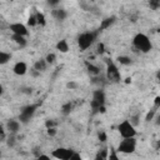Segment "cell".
Here are the masks:
<instances>
[{
	"mask_svg": "<svg viewBox=\"0 0 160 160\" xmlns=\"http://www.w3.org/2000/svg\"><path fill=\"white\" fill-rule=\"evenodd\" d=\"M132 45H134L138 50H140V51H142V52H149V51L152 49V45H151L150 39H149L145 34H142V32H139V34H136V35L134 36V39H132Z\"/></svg>",
	"mask_w": 160,
	"mask_h": 160,
	"instance_id": "1",
	"label": "cell"
},
{
	"mask_svg": "<svg viewBox=\"0 0 160 160\" xmlns=\"http://www.w3.org/2000/svg\"><path fill=\"white\" fill-rule=\"evenodd\" d=\"M96 34L98 32H94V31H85V32L79 35L78 45H79L80 51H85L86 49H89L94 44V41L96 39Z\"/></svg>",
	"mask_w": 160,
	"mask_h": 160,
	"instance_id": "2",
	"label": "cell"
},
{
	"mask_svg": "<svg viewBox=\"0 0 160 160\" xmlns=\"http://www.w3.org/2000/svg\"><path fill=\"white\" fill-rule=\"evenodd\" d=\"M118 130H119V134L122 136V139H130V138H135L136 135V130H135V126H132L130 124L129 120H124L119 124L118 126Z\"/></svg>",
	"mask_w": 160,
	"mask_h": 160,
	"instance_id": "3",
	"label": "cell"
},
{
	"mask_svg": "<svg viewBox=\"0 0 160 160\" xmlns=\"http://www.w3.org/2000/svg\"><path fill=\"white\" fill-rule=\"evenodd\" d=\"M91 108L94 110H100V111H104V104H105V92L99 89V90H95L92 92V99H91Z\"/></svg>",
	"mask_w": 160,
	"mask_h": 160,
	"instance_id": "4",
	"label": "cell"
},
{
	"mask_svg": "<svg viewBox=\"0 0 160 160\" xmlns=\"http://www.w3.org/2000/svg\"><path fill=\"white\" fill-rule=\"evenodd\" d=\"M106 78H108V80H110L112 82H119L121 80V75H120L118 66L110 60L106 61Z\"/></svg>",
	"mask_w": 160,
	"mask_h": 160,
	"instance_id": "5",
	"label": "cell"
},
{
	"mask_svg": "<svg viewBox=\"0 0 160 160\" xmlns=\"http://www.w3.org/2000/svg\"><path fill=\"white\" fill-rule=\"evenodd\" d=\"M135 149H136V140L134 138H130V139H124L122 141H120L116 151L122 152V154H131L135 151Z\"/></svg>",
	"mask_w": 160,
	"mask_h": 160,
	"instance_id": "6",
	"label": "cell"
},
{
	"mask_svg": "<svg viewBox=\"0 0 160 160\" xmlns=\"http://www.w3.org/2000/svg\"><path fill=\"white\" fill-rule=\"evenodd\" d=\"M36 109H38V105H34V104L24 106L22 110H21V112H20V115H19V120H20V122H22V124L29 122V121L32 119V116H34Z\"/></svg>",
	"mask_w": 160,
	"mask_h": 160,
	"instance_id": "7",
	"label": "cell"
},
{
	"mask_svg": "<svg viewBox=\"0 0 160 160\" xmlns=\"http://www.w3.org/2000/svg\"><path fill=\"white\" fill-rule=\"evenodd\" d=\"M72 154H74V150L68 149V148H58L51 152L52 158L58 160H69Z\"/></svg>",
	"mask_w": 160,
	"mask_h": 160,
	"instance_id": "8",
	"label": "cell"
},
{
	"mask_svg": "<svg viewBox=\"0 0 160 160\" xmlns=\"http://www.w3.org/2000/svg\"><path fill=\"white\" fill-rule=\"evenodd\" d=\"M9 29L11 30V32L14 34V35H20V36H26L28 34H29V31H28V28L24 25V24H21V22H14V24H11L10 26H9Z\"/></svg>",
	"mask_w": 160,
	"mask_h": 160,
	"instance_id": "9",
	"label": "cell"
},
{
	"mask_svg": "<svg viewBox=\"0 0 160 160\" xmlns=\"http://www.w3.org/2000/svg\"><path fill=\"white\" fill-rule=\"evenodd\" d=\"M12 71H14V74H15V75H19V76L25 75V74H26V71H28V65H26L24 61H18V62L14 65Z\"/></svg>",
	"mask_w": 160,
	"mask_h": 160,
	"instance_id": "10",
	"label": "cell"
},
{
	"mask_svg": "<svg viewBox=\"0 0 160 160\" xmlns=\"http://www.w3.org/2000/svg\"><path fill=\"white\" fill-rule=\"evenodd\" d=\"M6 130H9V132L11 134V135H15V134H18L19 132V130H20V122L18 121V120H9L8 122H6Z\"/></svg>",
	"mask_w": 160,
	"mask_h": 160,
	"instance_id": "11",
	"label": "cell"
},
{
	"mask_svg": "<svg viewBox=\"0 0 160 160\" xmlns=\"http://www.w3.org/2000/svg\"><path fill=\"white\" fill-rule=\"evenodd\" d=\"M52 16L56 19V20H59V21H64L65 19H66V16H68V12H66V10L65 9H55V10H52Z\"/></svg>",
	"mask_w": 160,
	"mask_h": 160,
	"instance_id": "12",
	"label": "cell"
},
{
	"mask_svg": "<svg viewBox=\"0 0 160 160\" xmlns=\"http://www.w3.org/2000/svg\"><path fill=\"white\" fill-rule=\"evenodd\" d=\"M46 66H48V64H46L45 59H39V60H36L35 64H34V70L38 71V72H41V71L46 70Z\"/></svg>",
	"mask_w": 160,
	"mask_h": 160,
	"instance_id": "13",
	"label": "cell"
},
{
	"mask_svg": "<svg viewBox=\"0 0 160 160\" xmlns=\"http://www.w3.org/2000/svg\"><path fill=\"white\" fill-rule=\"evenodd\" d=\"M56 49L60 51V52H68L69 51V44L65 39L60 40L58 44H56Z\"/></svg>",
	"mask_w": 160,
	"mask_h": 160,
	"instance_id": "14",
	"label": "cell"
},
{
	"mask_svg": "<svg viewBox=\"0 0 160 160\" xmlns=\"http://www.w3.org/2000/svg\"><path fill=\"white\" fill-rule=\"evenodd\" d=\"M85 65H86V69H88L89 74H91V75H99L100 74V69L96 65H94V64H91L89 61H86Z\"/></svg>",
	"mask_w": 160,
	"mask_h": 160,
	"instance_id": "15",
	"label": "cell"
},
{
	"mask_svg": "<svg viewBox=\"0 0 160 160\" xmlns=\"http://www.w3.org/2000/svg\"><path fill=\"white\" fill-rule=\"evenodd\" d=\"M11 59V55L6 51H1L0 50V65H5L6 62H9Z\"/></svg>",
	"mask_w": 160,
	"mask_h": 160,
	"instance_id": "16",
	"label": "cell"
},
{
	"mask_svg": "<svg viewBox=\"0 0 160 160\" xmlns=\"http://www.w3.org/2000/svg\"><path fill=\"white\" fill-rule=\"evenodd\" d=\"M12 40H14L18 45H20V46H25V45H26V39H25L24 36L14 35V34H12Z\"/></svg>",
	"mask_w": 160,
	"mask_h": 160,
	"instance_id": "17",
	"label": "cell"
},
{
	"mask_svg": "<svg viewBox=\"0 0 160 160\" xmlns=\"http://www.w3.org/2000/svg\"><path fill=\"white\" fill-rule=\"evenodd\" d=\"M35 18H36V25H41V26H44V25L46 24V21H45V16H44L42 12H36V14H35Z\"/></svg>",
	"mask_w": 160,
	"mask_h": 160,
	"instance_id": "18",
	"label": "cell"
},
{
	"mask_svg": "<svg viewBox=\"0 0 160 160\" xmlns=\"http://www.w3.org/2000/svg\"><path fill=\"white\" fill-rule=\"evenodd\" d=\"M71 109H72V104L69 101V102H66V104H64V105L61 106V112H62L64 115H69L70 111H71Z\"/></svg>",
	"mask_w": 160,
	"mask_h": 160,
	"instance_id": "19",
	"label": "cell"
},
{
	"mask_svg": "<svg viewBox=\"0 0 160 160\" xmlns=\"http://www.w3.org/2000/svg\"><path fill=\"white\" fill-rule=\"evenodd\" d=\"M114 20H115V18H108V19H105V20L101 22L100 29H106V28H109V26L114 22ZM100 29H99V30H100Z\"/></svg>",
	"mask_w": 160,
	"mask_h": 160,
	"instance_id": "20",
	"label": "cell"
},
{
	"mask_svg": "<svg viewBox=\"0 0 160 160\" xmlns=\"http://www.w3.org/2000/svg\"><path fill=\"white\" fill-rule=\"evenodd\" d=\"M118 61L121 64V65H130L131 64V59L129 56H119L118 58Z\"/></svg>",
	"mask_w": 160,
	"mask_h": 160,
	"instance_id": "21",
	"label": "cell"
},
{
	"mask_svg": "<svg viewBox=\"0 0 160 160\" xmlns=\"http://www.w3.org/2000/svg\"><path fill=\"white\" fill-rule=\"evenodd\" d=\"M106 156H108V151H106V149H102L101 151H99L96 154L95 160H106Z\"/></svg>",
	"mask_w": 160,
	"mask_h": 160,
	"instance_id": "22",
	"label": "cell"
},
{
	"mask_svg": "<svg viewBox=\"0 0 160 160\" xmlns=\"http://www.w3.org/2000/svg\"><path fill=\"white\" fill-rule=\"evenodd\" d=\"M106 160H120L119 159V156H118V154H116V150H110V152L108 154V156H106Z\"/></svg>",
	"mask_w": 160,
	"mask_h": 160,
	"instance_id": "23",
	"label": "cell"
},
{
	"mask_svg": "<svg viewBox=\"0 0 160 160\" xmlns=\"http://www.w3.org/2000/svg\"><path fill=\"white\" fill-rule=\"evenodd\" d=\"M55 59H56V55L54 52H50L46 55L45 61H46V64H52V62H55Z\"/></svg>",
	"mask_w": 160,
	"mask_h": 160,
	"instance_id": "24",
	"label": "cell"
},
{
	"mask_svg": "<svg viewBox=\"0 0 160 160\" xmlns=\"http://www.w3.org/2000/svg\"><path fill=\"white\" fill-rule=\"evenodd\" d=\"M139 119H140L139 115H134V116H131V118L129 119V121H130V124H131L132 126H136V125L139 124Z\"/></svg>",
	"mask_w": 160,
	"mask_h": 160,
	"instance_id": "25",
	"label": "cell"
},
{
	"mask_svg": "<svg viewBox=\"0 0 160 160\" xmlns=\"http://www.w3.org/2000/svg\"><path fill=\"white\" fill-rule=\"evenodd\" d=\"M156 114V109L154 108L152 110H150L149 112H148V115H146V118H145V120L146 121H150V120H152V118H154V115Z\"/></svg>",
	"mask_w": 160,
	"mask_h": 160,
	"instance_id": "26",
	"label": "cell"
},
{
	"mask_svg": "<svg viewBox=\"0 0 160 160\" xmlns=\"http://www.w3.org/2000/svg\"><path fill=\"white\" fill-rule=\"evenodd\" d=\"M28 24H29L30 26H35V25H36V18H35V15L29 16V19H28Z\"/></svg>",
	"mask_w": 160,
	"mask_h": 160,
	"instance_id": "27",
	"label": "cell"
},
{
	"mask_svg": "<svg viewBox=\"0 0 160 160\" xmlns=\"http://www.w3.org/2000/svg\"><path fill=\"white\" fill-rule=\"evenodd\" d=\"M14 144H15V135L10 134V136L8 138V145L9 146H14Z\"/></svg>",
	"mask_w": 160,
	"mask_h": 160,
	"instance_id": "28",
	"label": "cell"
},
{
	"mask_svg": "<svg viewBox=\"0 0 160 160\" xmlns=\"http://www.w3.org/2000/svg\"><path fill=\"white\" fill-rule=\"evenodd\" d=\"M69 160H82V158L80 156V154H78V152H75L74 151V154L70 156V159Z\"/></svg>",
	"mask_w": 160,
	"mask_h": 160,
	"instance_id": "29",
	"label": "cell"
},
{
	"mask_svg": "<svg viewBox=\"0 0 160 160\" xmlns=\"http://www.w3.org/2000/svg\"><path fill=\"white\" fill-rule=\"evenodd\" d=\"M104 51H105V46H104L102 42H100V44L98 45V52H99V54H102Z\"/></svg>",
	"mask_w": 160,
	"mask_h": 160,
	"instance_id": "30",
	"label": "cell"
},
{
	"mask_svg": "<svg viewBox=\"0 0 160 160\" xmlns=\"http://www.w3.org/2000/svg\"><path fill=\"white\" fill-rule=\"evenodd\" d=\"M38 160H51V158H50L49 155L42 154V155H39V156H38Z\"/></svg>",
	"mask_w": 160,
	"mask_h": 160,
	"instance_id": "31",
	"label": "cell"
},
{
	"mask_svg": "<svg viewBox=\"0 0 160 160\" xmlns=\"http://www.w3.org/2000/svg\"><path fill=\"white\" fill-rule=\"evenodd\" d=\"M99 139H100V141H106V134L104 131L99 132Z\"/></svg>",
	"mask_w": 160,
	"mask_h": 160,
	"instance_id": "32",
	"label": "cell"
},
{
	"mask_svg": "<svg viewBox=\"0 0 160 160\" xmlns=\"http://www.w3.org/2000/svg\"><path fill=\"white\" fill-rule=\"evenodd\" d=\"M66 88H69V89H75V88H78V84L74 82V81H71V82H68Z\"/></svg>",
	"mask_w": 160,
	"mask_h": 160,
	"instance_id": "33",
	"label": "cell"
},
{
	"mask_svg": "<svg viewBox=\"0 0 160 160\" xmlns=\"http://www.w3.org/2000/svg\"><path fill=\"white\" fill-rule=\"evenodd\" d=\"M45 125H46V128H48V129H50V128H54V125H55V121L48 120V121L45 122Z\"/></svg>",
	"mask_w": 160,
	"mask_h": 160,
	"instance_id": "34",
	"label": "cell"
},
{
	"mask_svg": "<svg viewBox=\"0 0 160 160\" xmlns=\"http://www.w3.org/2000/svg\"><path fill=\"white\" fill-rule=\"evenodd\" d=\"M48 134L51 135V136L55 135V134H56V129H55V128H50V129H48Z\"/></svg>",
	"mask_w": 160,
	"mask_h": 160,
	"instance_id": "35",
	"label": "cell"
},
{
	"mask_svg": "<svg viewBox=\"0 0 160 160\" xmlns=\"http://www.w3.org/2000/svg\"><path fill=\"white\" fill-rule=\"evenodd\" d=\"M160 106V96H156L155 98V109H159Z\"/></svg>",
	"mask_w": 160,
	"mask_h": 160,
	"instance_id": "36",
	"label": "cell"
},
{
	"mask_svg": "<svg viewBox=\"0 0 160 160\" xmlns=\"http://www.w3.org/2000/svg\"><path fill=\"white\" fill-rule=\"evenodd\" d=\"M4 135H5V131H4V126L0 124V138H4Z\"/></svg>",
	"mask_w": 160,
	"mask_h": 160,
	"instance_id": "37",
	"label": "cell"
},
{
	"mask_svg": "<svg viewBox=\"0 0 160 160\" xmlns=\"http://www.w3.org/2000/svg\"><path fill=\"white\" fill-rule=\"evenodd\" d=\"M2 94H4V88H2V85L0 84V96H1Z\"/></svg>",
	"mask_w": 160,
	"mask_h": 160,
	"instance_id": "38",
	"label": "cell"
},
{
	"mask_svg": "<svg viewBox=\"0 0 160 160\" xmlns=\"http://www.w3.org/2000/svg\"><path fill=\"white\" fill-rule=\"evenodd\" d=\"M0 156H1V151H0Z\"/></svg>",
	"mask_w": 160,
	"mask_h": 160,
	"instance_id": "39",
	"label": "cell"
}]
</instances>
